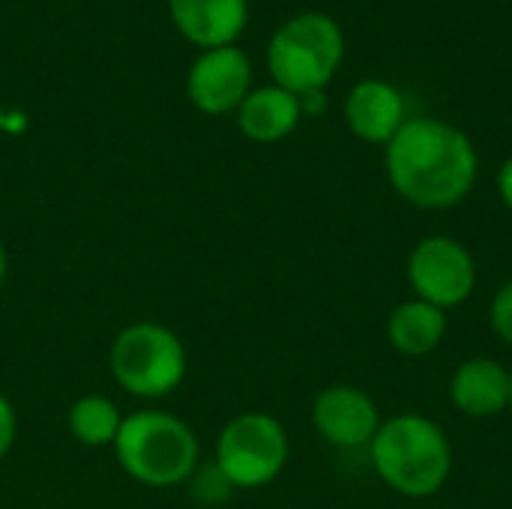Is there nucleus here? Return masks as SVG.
Returning a JSON list of instances; mask_svg holds the SVG:
<instances>
[{
	"label": "nucleus",
	"mask_w": 512,
	"mask_h": 509,
	"mask_svg": "<svg viewBox=\"0 0 512 509\" xmlns=\"http://www.w3.org/2000/svg\"><path fill=\"white\" fill-rule=\"evenodd\" d=\"M390 186L414 207L447 210L462 204L480 174L471 138L444 120L414 117L387 144Z\"/></svg>",
	"instance_id": "1"
},
{
	"label": "nucleus",
	"mask_w": 512,
	"mask_h": 509,
	"mask_svg": "<svg viewBox=\"0 0 512 509\" xmlns=\"http://www.w3.org/2000/svg\"><path fill=\"white\" fill-rule=\"evenodd\" d=\"M369 456L381 483L402 498L438 495L453 471V444L447 432L420 414L384 420L369 444Z\"/></svg>",
	"instance_id": "2"
},
{
	"label": "nucleus",
	"mask_w": 512,
	"mask_h": 509,
	"mask_svg": "<svg viewBox=\"0 0 512 509\" xmlns=\"http://www.w3.org/2000/svg\"><path fill=\"white\" fill-rule=\"evenodd\" d=\"M117 465L150 489L183 486L198 471V438L189 423L168 411H135L123 417L114 438Z\"/></svg>",
	"instance_id": "3"
},
{
	"label": "nucleus",
	"mask_w": 512,
	"mask_h": 509,
	"mask_svg": "<svg viewBox=\"0 0 512 509\" xmlns=\"http://www.w3.org/2000/svg\"><path fill=\"white\" fill-rule=\"evenodd\" d=\"M345 54L339 24L324 12H300L288 18L267 45V66L276 87L303 96L324 90Z\"/></svg>",
	"instance_id": "4"
},
{
	"label": "nucleus",
	"mask_w": 512,
	"mask_h": 509,
	"mask_svg": "<svg viewBox=\"0 0 512 509\" xmlns=\"http://www.w3.org/2000/svg\"><path fill=\"white\" fill-rule=\"evenodd\" d=\"M108 366L129 396L165 399L183 384L189 360L174 330L156 321H138L114 336Z\"/></svg>",
	"instance_id": "5"
},
{
	"label": "nucleus",
	"mask_w": 512,
	"mask_h": 509,
	"mask_svg": "<svg viewBox=\"0 0 512 509\" xmlns=\"http://www.w3.org/2000/svg\"><path fill=\"white\" fill-rule=\"evenodd\" d=\"M288 432L264 411H246L225 423L216 441V471L231 489H264L288 465Z\"/></svg>",
	"instance_id": "6"
},
{
	"label": "nucleus",
	"mask_w": 512,
	"mask_h": 509,
	"mask_svg": "<svg viewBox=\"0 0 512 509\" xmlns=\"http://www.w3.org/2000/svg\"><path fill=\"white\" fill-rule=\"evenodd\" d=\"M408 282L417 300L444 312L462 306L477 288V261L465 243L447 234L423 237L408 255Z\"/></svg>",
	"instance_id": "7"
},
{
	"label": "nucleus",
	"mask_w": 512,
	"mask_h": 509,
	"mask_svg": "<svg viewBox=\"0 0 512 509\" xmlns=\"http://www.w3.org/2000/svg\"><path fill=\"white\" fill-rule=\"evenodd\" d=\"M315 432L336 450H363L381 429L378 402L354 387V384H333L318 393L312 405Z\"/></svg>",
	"instance_id": "8"
},
{
	"label": "nucleus",
	"mask_w": 512,
	"mask_h": 509,
	"mask_svg": "<svg viewBox=\"0 0 512 509\" xmlns=\"http://www.w3.org/2000/svg\"><path fill=\"white\" fill-rule=\"evenodd\" d=\"M252 87V63L237 45L204 51L186 78L192 105L204 114H228L243 105Z\"/></svg>",
	"instance_id": "9"
},
{
	"label": "nucleus",
	"mask_w": 512,
	"mask_h": 509,
	"mask_svg": "<svg viewBox=\"0 0 512 509\" xmlns=\"http://www.w3.org/2000/svg\"><path fill=\"white\" fill-rule=\"evenodd\" d=\"M512 372L492 357L465 360L450 378V402L459 414L486 420L510 411Z\"/></svg>",
	"instance_id": "10"
},
{
	"label": "nucleus",
	"mask_w": 512,
	"mask_h": 509,
	"mask_svg": "<svg viewBox=\"0 0 512 509\" xmlns=\"http://www.w3.org/2000/svg\"><path fill=\"white\" fill-rule=\"evenodd\" d=\"M345 120L360 141L390 144L393 135L405 126V99L402 93L381 78H366L354 84L345 99Z\"/></svg>",
	"instance_id": "11"
},
{
	"label": "nucleus",
	"mask_w": 512,
	"mask_h": 509,
	"mask_svg": "<svg viewBox=\"0 0 512 509\" xmlns=\"http://www.w3.org/2000/svg\"><path fill=\"white\" fill-rule=\"evenodd\" d=\"M168 12L177 30L204 51L234 45L249 18L246 0H168Z\"/></svg>",
	"instance_id": "12"
},
{
	"label": "nucleus",
	"mask_w": 512,
	"mask_h": 509,
	"mask_svg": "<svg viewBox=\"0 0 512 509\" xmlns=\"http://www.w3.org/2000/svg\"><path fill=\"white\" fill-rule=\"evenodd\" d=\"M300 117H303L300 99L276 84L249 90V96L237 108L240 132L258 144H273V141L288 138L297 129Z\"/></svg>",
	"instance_id": "13"
},
{
	"label": "nucleus",
	"mask_w": 512,
	"mask_h": 509,
	"mask_svg": "<svg viewBox=\"0 0 512 509\" xmlns=\"http://www.w3.org/2000/svg\"><path fill=\"white\" fill-rule=\"evenodd\" d=\"M444 336H447V312L417 297L396 306L387 318V339L405 357L432 354L444 342Z\"/></svg>",
	"instance_id": "14"
},
{
	"label": "nucleus",
	"mask_w": 512,
	"mask_h": 509,
	"mask_svg": "<svg viewBox=\"0 0 512 509\" xmlns=\"http://www.w3.org/2000/svg\"><path fill=\"white\" fill-rule=\"evenodd\" d=\"M69 435L84 447H114V438L123 426V414L105 396H81L66 414Z\"/></svg>",
	"instance_id": "15"
},
{
	"label": "nucleus",
	"mask_w": 512,
	"mask_h": 509,
	"mask_svg": "<svg viewBox=\"0 0 512 509\" xmlns=\"http://www.w3.org/2000/svg\"><path fill=\"white\" fill-rule=\"evenodd\" d=\"M489 321H492L495 336L512 348V279L498 288V294L489 306Z\"/></svg>",
	"instance_id": "16"
},
{
	"label": "nucleus",
	"mask_w": 512,
	"mask_h": 509,
	"mask_svg": "<svg viewBox=\"0 0 512 509\" xmlns=\"http://www.w3.org/2000/svg\"><path fill=\"white\" fill-rule=\"evenodd\" d=\"M15 435H18V417H15V408H12V402L0 393V459L12 450Z\"/></svg>",
	"instance_id": "17"
},
{
	"label": "nucleus",
	"mask_w": 512,
	"mask_h": 509,
	"mask_svg": "<svg viewBox=\"0 0 512 509\" xmlns=\"http://www.w3.org/2000/svg\"><path fill=\"white\" fill-rule=\"evenodd\" d=\"M297 99H300V111H303V114H321V111L327 108L324 90H312V93H303V96H297Z\"/></svg>",
	"instance_id": "18"
},
{
	"label": "nucleus",
	"mask_w": 512,
	"mask_h": 509,
	"mask_svg": "<svg viewBox=\"0 0 512 509\" xmlns=\"http://www.w3.org/2000/svg\"><path fill=\"white\" fill-rule=\"evenodd\" d=\"M498 195H501V201L512 210V156L501 165V171H498Z\"/></svg>",
	"instance_id": "19"
},
{
	"label": "nucleus",
	"mask_w": 512,
	"mask_h": 509,
	"mask_svg": "<svg viewBox=\"0 0 512 509\" xmlns=\"http://www.w3.org/2000/svg\"><path fill=\"white\" fill-rule=\"evenodd\" d=\"M6 273H9V255H6V246L0 243V288L6 282Z\"/></svg>",
	"instance_id": "20"
},
{
	"label": "nucleus",
	"mask_w": 512,
	"mask_h": 509,
	"mask_svg": "<svg viewBox=\"0 0 512 509\" xmlns=\"http://www.w3.org/2000/svg\"><path fill=\"white\" fill-rule=\"evenodd\" d=\"M3 123H6V114H3V108H0V129H3Z\"/></svg>",
	"instance_id": "21"
},
{
	"label": "nucleus",
	"mask_w": 512,
	"mask_h": 509,
	"mask_svg": "<svg viewBox=\"0 0 512 509\" xmlns=\"http://www.w3.org/2000/svg\"><path fill=\"white\" fill-rule=\"evenodd\" d=\"M510 414H512V378H510Z\"/></svg>",
	"instance_id": "22"
}]
</instances>
